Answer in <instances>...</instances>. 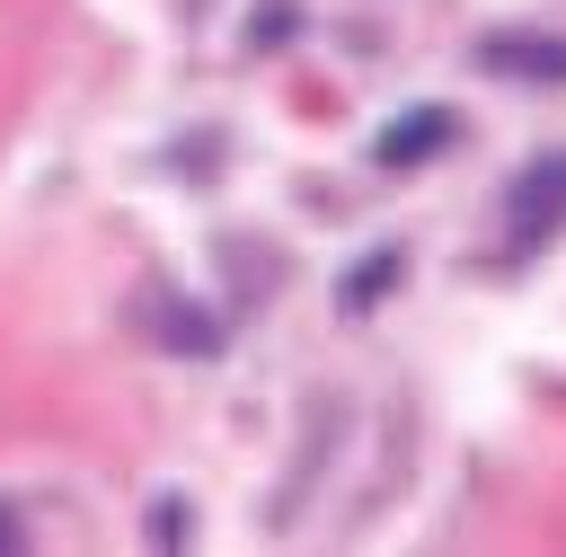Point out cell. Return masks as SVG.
Returning a JSON list of instances; mask_svg holds the SVG:
<instances>
[{
    "instance_id": "cell-5",
    "label": "cell",
    "mask_w": 566,
    "mask_h": 557,
    "mask_svg": "<svg viewBox=\"0 0 566 557\" xmlns=\"http://www.w3.org/2000/svg\"><path fill=\"white\" fill-rule=\"evenodd\" d=\"M18 539H27V530H18V522H9V513H0V548H18Z\"/></svg>"
},
{
    "instance_id": "cell-2",
    "label": "cell",
    "mask_w": 566,
    "mask_h": 557,
    "mask_svg": "<svg viewBox=\"0 0 566 557\" xmlns=\"http://www.w3.org/2000/svg\"><path fill=\"white\" fill-rule=\"evenodd\" d=\"M451 141H460V106H407V115H389V124H380L371 159L398 177V168H424V159H442Z\"/></svg>"
},
{
    "instance_id": "cell-4",
    "label": "cell",
    "mask_w": 566,
    "mask_h": 557,
    "mask_svg": "<svg viewBox=\"0 0 566 557\" xmlns=\"http://www.w3.org/2000/svg\"><path fill=\"white\" fill-rule=\"evenodd\" d=\"M389 274H398V248H380V256H363V265H345V283H336V301H345V309H371V301L389 292Z\"/></svg>"
},
{
    "instance_id": "cell-3",
    "label": "cell",
    "mask_w": 566,
    "mask_h": 557,
    "mask_svg": "<svg viewBox=\"0 0 566 557\" xmlns=\"http://www.w3.org/2000/svg\"><path fill=\"white\" fill-rule=\"evenodd\" d=\"M486 71H531V80H566V44H522V35H495L478 44Z\"/></svg>"
},
{
    "instance_id": "cell-1",
    "label": "cell",
    "mask_w": 566,
    "mask_h": 557,
    "mask_svg": "<svg viewBox=\"0 0 566 557\" xmlns=\"http://www.w3.org/2000/svg\"><path fill=\"white\" fill-rule=\"evenodd\" d=\"M504 230H513V256H531V248H548L566 230V150H539L504 186Z\"/></svg>"
}]
</instances>
